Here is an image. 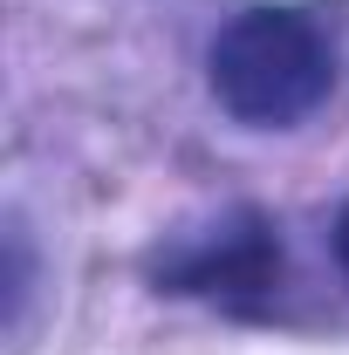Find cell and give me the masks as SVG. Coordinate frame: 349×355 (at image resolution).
Segmentation results:
<instances>
[{
    "mask_svg": "<svg viewBox=\"0 0 349 355\" xmlns=\"http://www.w3.org/2000/svg\"><path fill=\"white\" fill-rule=\"evenodd\" d=\"M28 294H35V253H28V225L7 219V335H21Z\"/></svg>",
    "mask_w": 349,
    "mask_h": 355,
    "instance_id": "3",
    "label": "cell"
},
{
    "mask_svg": "<svg viewBox=\"0 0 349 355\" xmlns=\"http://www.w3.org/2000/svg\"><path fill=\"white\" fill-rule=\"evenodd\" d=\"M336 48L302 7H247L213 42V96L233 123L288 130L329 96Z\"/></svg>",
    "mask_w": 349,
    "mask_h": 355,
    "instance_id": "1",
    "label": "cell"
},
{
    "mask_svg": "<svg viewBox=\"0 0 349 355\" xmlns=\"http://www.w3.org/2000/svg\"><path fill=\"white\" fill-rule=\"evenodd\" d=\"M336 266L349 273V205H343V219H336Z\"/></svg>",
    "mask_w": 349,
    "mask_h": 355,
    "instance_id": "4",
    "label": "cell"
},
{
    "mask_svg": "<svg viewBox=\"0 0 349 355\" xmlns=\"http://www.w3.org/2000/svg\"><path fill=\"white\" fill-rule=\"evenodd\" d=\"M165 294L185 301H219L233 314H261L281 287V239L261 212H233V219L192 232L185 246H172L165 260L151 266Z\"/></svg>",
    "mask_w": 349,
    "mask_h": 355,
    "instance_id": "2",
    "label": "cell"
}]
</instances>
